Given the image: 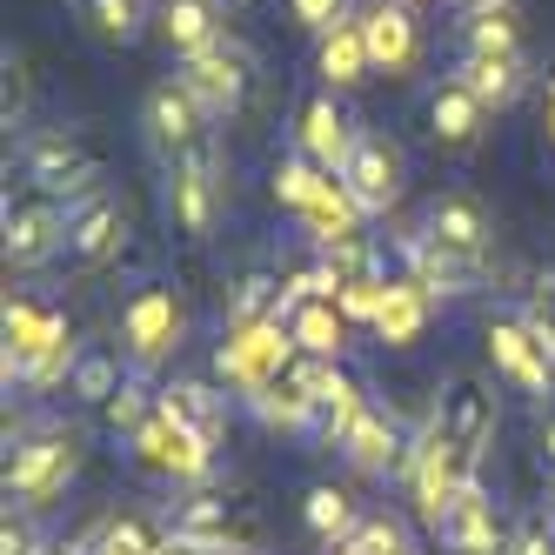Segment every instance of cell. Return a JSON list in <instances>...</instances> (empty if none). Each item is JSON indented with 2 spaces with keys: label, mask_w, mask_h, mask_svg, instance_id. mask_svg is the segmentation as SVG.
Instances as JSON below:
<instances>
[{
  "label": "cell",
  "mask_w": 555,
  "mask_h": 555,
  "mask_svg": "<svg viewBox=\"0 0 555 555\" xmlns=\"http://www.w3.org/2000/svg\"><path fill=\"white\" fill-rule=\"evenodd\" d=\"M162 415H175L188 435H202L208 449L228 442V395H215L208 382H168L162 388Z\"/></svg>",
  "instance_id": "484cf974"
},
{
  "label": "cell",
  "mask_w": 555,
  "mask_h": 555,
  "mask_svg": "<svg viewBox=\"0 0 555 555\" xmlns=\"http://www.w3.org/2000/svg\"><path fill=\"white\" fill-rule=\"evenodd\" d=\"M295 354H301V348H295L288 322H268V328H228V341H221V354H215V369L228 375L234 395H261L274 375L295 362Z\"/></svg>",
  "instance_id": "8992f818"
},
{
  "label": "cell",
  "mask_w": 555,
  "mask_h": 555,
  "mask_svg": "<svg viewBox=\"0 0 555 555\" xmlns=\"http://www.w3.org/2000/svg\"><path fill=\"white\" fill-rule=\"evenodd\" d=\"M475 462H482V455H468V449L442 442V435H422V442H415L409 482H415V502H422V515H428V529L455 508L462 489H475Z\"/></svg>",
  "instance_id": "30bf717a"
},
{
  "label": "cell",
  "mask_w": 555,
  "mask_h": 555,
  "mask_svg": "<svg viewBox=\"0 0 555 555\" xmlns=\"http://www.w3.org/2000/svg\"><path fill=\"white\" fill-rule=\"evenodd\" d=\"M162 555H215V548H194V542H181V535H168V548Z\"/></svg>",
  "instance_id": "f6af8a7d"
},
{
  "label": "cell",
  "mask_w": 555,
  "mask_h": 555,
  "mask_svg": "<svg viewBox=\"0 0 555 555\" xmlns=\"http://www.w3.org/2000/svg\"><path fill=\"white\" fill-rule=\"evenodd\" d=\"M428 128H435V141H442V147H475V141H482V128H489V107L449 74V81L428 88Z\"/></svg>",
  "instance_id": "cb8c5ba5"
},
{
  "label": "cell",
  "mask_w": 555,
  "mask_h": 555,
  "mask_svg": "<svg viewBox=\"0 0 555 555\" xmlns=\"http://www.w3.org/2000/svg\"><path fill=\"white\" fill-rule=\"evenodd\" d=\"M341 548H354V555H409V548H402V529H395L388 515H369V522L354 529Z\"/></svg>",
  "instance_id": "f35d334b"
},
{
  "label": "cell",
  "mask_w": 555,
  "mask_h": 555,
  "mask_svg": "<svg viewBox=\"0 0 555 555\" xmlns=\"http://www.w3.org/2000/svg\"><path fill=\"white\" fill-rule=\"evenodd\" d=\"M74 362H81V341H74L67 314L14 295L8 301V382L61 388V382H74Z\"/></svg>",
  "instance_id": "6da1fadb"
},
{
  "label": "cell",
  "mask_w": 555,
  "mask_h": 555,
  "mask_svg": "<svg viewBox=\"0 0 555 555\" xmlns=\"http://www.w3.org/2000/svg\"><path fill=\"white\" fill-rule=\"evenodd\" d=\"M422 234H435V242L455 248V255H482V261H489V242H495L489 208L468 202V194H435L428 215H422Z\"/></svg>",
  "instance_id": "44dd1931"
},
{
  "label": "cell",
  "mask_w": 555,
  "mask_h": 555,
  "mask_svg": "<svg viewBox=\"0 0 555 555\" xmlns=\"http://www.w3.org/2000/svg\"><path fill=\"white\" fill-rule=\"evenodd\" d=\"M402 261H409V282H422L428 295H475L489 288V261L482 255H455L442 248L435 234H402Z\"/></svg>",
  "instance_id": "9a60e30c"
},
{
  "label": "cell",
  "mask_w": 555,
  "mask_h": 555,
  "mask_svg": "<svg viewBox=\"0 0 555 555\" xmlns=\"http://www.w3.org/2000/svg\"><path fill=\"white\" fill-rule=\"evenodd\" d=\"M288 14L322 41V34H335V27H348L354 21V0H288Z\"/></svg>",
  "instance_id": "74e56055"
},
{
  "label": "cell",
  "mask_w": 555,
  "mask_h": 555,
  "mask_svg": "<svg viewBox=\"0 0 555 555\" xmlns=\"http://www.w3.org/2000/svg\"><path fill=\"white\" fill-rule=\"evenodd\" d=\"M362 74H375V61H369V41H362V14H354L348 27L322 34V81L341 94V88L362 81Z\"/></svg>",
  "instance_id": "f546056e"
},
{
  "label": "cell",
  "mask_w": 555,
  "mask_h": 555,
  "mask_svg": "<svg viewBox=\"0 0 555 555\" xmlns=\"http://www.w3.org/2000/svg\"><path fill=\"white\" fill-rule=\"evenodd\" d=\"M435 535H442L455 555H502V515H495V502L482 495V482L455 495V508L435 522Z\"/></svg>",
  "instance_id": "603a6c76"
},
{
  "label": "cell",
  "mask_w": 555,
  "mask_h": 555,
  "mask_svg": "<svg viewBox=\"0 0 555 555\" xmlns=\"http://www.w3.org/2000/svg\"><path fill=\"white\" fill-rule=\"evenodd\" d=\"M168 215L188 242H208L215 221H221V162H202V168H175L168 175Z\"/></svg>",
  "instance_id": "d6986e66"
},
{
  "label": "cell",
  "mask_w": 555,
  "mask_h": 555,
  "mask_svg": "<svg viewBox=\"0 0 555 555\" xmlns=\"http://www.w3.org/2000/svg\"><path fill=\"white\" fill-rule=\"evenodd\" d=\"M328 181H335V175H328V168H314L308 154H288V162L274 168V202H288L295 215H308L314 202H322V188H328Z\"/></svg>",
  "instance_id": "d6a6232c"
},
{
  "label": "cell",
  "mask_w": 555,
  "mask_h": 555,
  "mask_svg": "<svg viewBox=\"0 0 555 555\" xmlns=\"http://www.w3.org/2000/svg\"><path fill=\"white\" fill-rule=\"evenodd\" d=\"M455 14H475V8H515V0H449Z\"/></svg>",
  "instance_id": "ee69618b"
},
{
  "label": "cell",
  "mask_w": 555,
  "mask_h": 555,
  "mask_svg": "<svg viewBox=\"0 0 555 555\" xmlns=\"http://www.w3.org/2000/svg\"><path fill=\"white\" fill-rule=\"evenodd\" d=\"M101 548H107V555H162L168 535L154 529L147 515H114V522L101 529Z\"/></svg>",
  "instance_id": "d590c367"
},
{
  "label": "cell",
  "mask_w": 555,
  "mask_h": 555,
  "mask_svg": "<svg viewBox=\"0 0 555 555\" xmlns=\"http://www.w3.org/2000/svg\"><path fill=\"white\" fill-rule=\"evenodd\" d=\"M515 555H555V529L548 522H529L522 535H515Z\"/></svg>",
  "instance_id": "7bdbcfd3"
},
{
  "label": "cell",
  "mask_w": 555,
  "mask_h": 555,
  "mask_svg": "<svg viewBox=\"0 0 555 555\" xmlns=\"http://www.w3.org/2000/svg\"><path fill=\"white\" fill-rule=\"evenodd\" d=\"M8 128H21V114H27V67H21V54H8Z\"/></svg>",
  "instance_id": "60d3db41"
},
{
  "label": "cell",
  "mask_w": 555,
  "mask_h": 555,
  "mask_svg": "<svg viewBox=\"0 0 555 555\" xmlns=\"http://www.w3.org/2000/svg\"><path fill=\"white\" fill-rule=\"evenodd\" d=\"M168 535H181V542H194V548H228L234 542V508H228V495H188V502H175V515H168Z\"/></svg>",
  "instance_id": "f1b7e54d"
},
{
  "label": "cell",
  "mask_w": 555,
  "mask_h": 555,
  "mask_svg": "<svg viewBox=\"0 0 555 555\" xmlns=\"http://www.w3.org/2000/svg\"><path fill=\"white\" fill-rule=\"evenodd\" d=\"M542 522H548V529H555V489H548V515H542Z\"/></svg>",
  "instance_id": "c3c4849f"
},
{
  "label": "cell",
  "mask_w": 555,
  "mask_h": 555,
  "mask_svg": "<svg viewBox=\"0 0 555 555\" xmlns=\"http://www.w3.org/2000/svg\"><path fill=\"white\" fill-rule=\"evenodd\" d=\"M181 341V308L168 288H141L128 308H121V348H128V362L134 369H154V362H168Z\"/></svg>",
  "instance_id": "5bb4252c"
},
{
  "label": "cell",
  "mask_w": 555,
  "mask_h": 555,
  "mask_svg": "<svg viewBox=\"0 0 555 555\" xmlns=\"http://www.w3.org/2000/svg\"><path fill=\"white\" fill-rule=\"evenodd\" d=\"M221 8H228V14H234V8H255V0H221Z\"/></svg>",
  "instance_id": "681fc988"
},
{
  "label": "cell",
  "mask_w": 555,
  "mask_h": 555,
  "mask_svg": "<svg viewBox=\"0 0 555 555\" xmlns=\"http://www.w3.org/2000/svg\"><path fill=\"white\" fill-rule=\"evenodd\" d=\"M362 41H369L375 74H409L422 61V27L409 14V0H375L362 14Z\"/></svg>",
  "instance_id": "e0dca14e"
},
{
  "label": "cell",
  "mask_w": 555,
  "mask_h": 555,
  "mask_svg": "<svg viewBox=\"0 0 555 555\" xmlns=\"http://www.w3.org/2000/svg\"><path fill=\"white\" fill-rule=\"evenodd\" d=\"M0 234H8V268H48L54 255H67V208L54 194H27L8 202Z\"/></svg>",
  "instance_id": "8fae6325"
},
{
  "label": "cell",
  "mask_w": 555,
  "mask_h": 555,
  "mask_svg": "<svg viewBox=\"0 0 555 555\" xmlns=\"http://www.w3.org/2000/svg\"><path fill=\"white\" fill-rule=\"evenodd\" d=\"M341 188L354 194L362 215H388L395 202H402V154H395L388 141H375V134H362V147H354L348 168H341Z\"/></svg>",
  "instance_id": "2e32d148"
},
{
  "label": "cell",
  "mask_w": 555,
  "mask_h": 555,
  "mask_svg": "<svg viewBox=\"0 0 555 555\" xmlns=\"http://www.w3.org/2000/svg\"><path fill=\"white\" fill-rule=\"evenodd\" d=\"M295 141H301V154H308L314 168L341 175L348 154L362 147V121H354V107H348L335 88H322V94L301 101V114H295Z\"/></svg>",
  "instance_id": "9c48e42d"
},
{
  "label": "cell",
  "mask_w": 555,
  "mask_h": 555,
  "mask_svg": "<svg viewBox=\"0 0 555 555\" xmlns=\"http://www.w3.org/2000/svg\"><path fill=\"white\" fill-rule=\"evenodd\" d=\"M215 555H248V548H215Z\"/></svg>",
  "instance_id": "f907efd6"
},
{
  "label": "cell",
  "mask_w": 555,
  "mask_h": 555,
  "mask_svg": "<svg viewBox=\"0 0 555 555\" xmlns=\"http://www.w3.org/2000/svg\"><path fill=\"white\" fill-rule=\"evenodd\" d=\"M21 168H27V188L34 194H88V188H101V154L74 134V128H41V134H27V147H21Z\"/></svg>",
  "instance_id": "277c9868"
},
{
  "label": "cell",
  "mask_w": 555,
  "mask_h": 555,
  "mask_svg": "<svg viewBox=\"0 0 555 555\" xmlns=\"http://www.w3.org/2000/svg\"><path fill=\"white\" fill-rule=\"evenodd\" d=\"M154 27L181 61H194L215 41H228V8L221 0H154Z\"/></svg>",
  "instance_id": "ffe728a7"
},
{
  "label": "cell",
  "mask_w": 555,
  "mask_h": 555,
  "mask_svg": "<svg viewBox=\"0 0 555 555\" xmlns=\"http://www.w3.org/2000/svg\"><path fill=\"white\" fill-rule=\"evenodd\" d=\"M548 141H555V81H548Z\"/></svg>",
  "instance_id": "7dc6e473"
},
{
  "label": "cell",
  "mask_w": 555,
  "mask_h": 555,
  "mask_svg": "<svg viewBox=\"0 0 555 555\" xmlns=\"http://www.w3.org/2000/svg\"><path fill=\"white\" fill-rule=\"evenodd\" d=\"M0 555H41V535H34L27 522H8L0 529Z\"/></svg>",
  "instance_id": "b9f144b4"
},
{
  "label": "cell",
  "mask_w": 555,
  "mask_h": 555,
  "mask_svg": "<svg viewBox=\"0 0 555 555\" xmlns=\"http://www.w3.org/2000/svg\"><path fill=\"white\" fill-rule=\"evenodd\" d=\"M522 322H529V328L548 341V354H555V282H542V288L522 301Z\"/></svg>",
  "instance_id": "ab89813d"
},
{
  "label": "cell",
  "mask_w": 555,
  "mask_h": 555,
  "mask_svg": "<svg viewBox=\"0 0 555 555\" xmlns=\"http://www.w3.org/2000/svg\"><path fill=\"white\" fill-rule=\"evenodd\" d=\"M335 555H354V548H335Z\"/></svg>",
  "instance_id": "816d5d0a"
},
{
  "label": "cell",
  "mask_w": 555,
  "mask_h": 555,
  "mask_svg": "<svg viewBox=\"0 0 555 555\" xmlns=\"http://www.w3.org/2000/svg\"><path fill=\"white\" fill-rule=\"evenodd\" d=\"M74 8H81V14H88V27L101 34V41H114V48L141 41V27L154 21L147 0H74Z\"/></svg>",
  "instance_id": "1f68e13d"
},
{
  "label": "cell",
  "mask_w": 555,
  "mask_h": 555,
  "mask_svg": "<svg viewBox=\"0 0 555 555\" xmlns=\"http://www.w3.org/2000/svg\"><path fill=\"white\" fill-rule=\"evenodd\" d=\"M542 455L555 462V415H548V428H542Z\"/></svg>",
  "instance_id": "bcb514c9"
},
{
  "label": "cell",
  "mask_w": 555,
  "mask_h": 555,
  "mask_svg": "<svg viewBox=\"0 0 555 555\" xmlns=\"http://www.w3.org/2000/svg\"><path fill=\"white\" fill-rule=\"evenodd\" d=\"M215 128L221 121L181 88V74H175V81H162V88H147V101H141V134H147L154 162H162L168 175L215 162Z\"/></svg>",
  "instance_id": "7a4b0ae2"
},
{
  "label": "cell",
  "mask_w": 555,
  "mask_h": 555,
  "mask_svg": "<svg viewBox=\"0 0 555 555\" xmlns=\"http://www.w3.org/2000/svg\"><path fill=\"white\" fill-rule=\"evenodd\" d=\"M128 442H134V455L154 475H175V482H208V468H215V449L202 442V435H188L175 415H162V409H154Z\"/></svg>",
  "instance_id": "4fadbf2b"
},
{
  "label": "cell",
  "mask_w": 555,
  "mask_h": 555,
  "mask_svg": "<svg viewBox=\"0 0 555 555\" xmlns=\"http://www.w3.org/2000/svg\"><path fill=\"white\" fill-rule=\"evenodd\" d=\"M295 308V282L282 268H248L228 295V328H268V322H288Z\"/></svg>",
  "instance_id": "7402d4cb"
},
{
  "label": "cell",
  "mask_w": 555,
  "mask_h": 555,
  "mask_svg": "<svg viewBox=\"0 0 555 555\" xmlns=\"http://www.w3.org/2000/svg\"><path fill=\"white\" fill-rule=\"evenodd\" d=\"M455 81L495 114V107H508L515 94L529 88V54H462L455 61Z\"/></svg>",
  "instance_id": "d4e9b609"
},
{
  "label": "cell",
  "mask_w": 555,
  "mask_h": 555,
  "mask_svg": "<svg viewBox=\"0 0 555 555\" xmlns=\"http://www.w3.org/2000/svg\"><path fill=\"white\" fill-rule=\"evenodd\" d=\"M308 529L322 542H348L354 529H362V515H354V502L341 489H308Z\"/></svg>",
  "instance_id": "836d02e7"
},
{
  "label": "cell",
  "mask_w": 555,
  "mask_h": 555,
  "mask_svg": "<svg viewBox=\"0 0 555 555\" xmlns=\"http://www.w3.org/2000/svg\"><path fill=\"white\" fill-rule=\"evenodd\" d=\"M489 362L508 388H522V395H548L555 388V354L548 341L522 322V314H495L489 322Z\"/></svg>",
  "instance_id": "7c38bea8"
},
{
  "label": "cell",
  "mask_w": 555,
  "mask_h": 555,
  "mask_svg": "<svg viewBox=\"0 0 555 555\" xmlns=\"http://www.w3.org/2000/svg\"><path fill=\"white\" fill-rule=\"evenodd\" d=\"M255 54L242 48V41H234V34H228V41H215L208 54H194V61H181V88L194 94V101H202L208 114H215V121H234V114H242L248 101H255Z\"/></svg>",
  "instance_id": "5b68a950"
},
{
  "label": "cell",
  "mask_w": 555,
  "mask_h": 555,
  "mask_svg": "<svg viewBox=\"0 0 555 555\" xmlns=\"http://www.w3.org/2000/svg\"><path fill=\"white\" fill-rule=\"evenodd\" d=\"M94 555H107V548H101V542H94Z\"/></svg>",
  "instance_id": "f5cc1de1"
},
{
  "label": "cell",
  "mask_w": 555,
  "mask_h": 555,
  "mask_svg": "<svg viewBox=\"0 0 555 555\" xmlns=\"http://www.w3.org/2000/svg\"><path fill=\"white\" fill-rule=\"evenodd\" d=\"M121 382H128V375L114 369L107 354H81V362H74V382H67V388L81 395V402H94V409H101V402H107V395L121 388Z\"/></svg>",
  "instance_id": "8d00e7d4"
},
{
  "label": "cell",
  "mask_w": 555,
  "mask_h": 555,
  "mask_svg": "<svg viewBox=\"0 0 555 555\" xmlns=\"http://www.w3.org/2000/svg\"><path fill=\"white\" fill-rule=\"evenodd\" d=\"M462 54H522V14L515 8L462 14Z\"/></svg>",
  "instance_id": "4dcf8cb0"
},
{
  "label": "cell",
  "mask_w": 555,
  "mask_h": 555,
  "mask_svg": "<svg viewBox=\"0 0 555 555\" xmlns=\"http://www.w3.org/2000/svg\"><path fill=\"white\" fill-rule=\"evenodd\" d=\"M74 475H81V435L74 428H34L27 442H14V462H8V489L27 502V508H48Z\"/></svg>",
  "instance_id": "3957f363"
},
{
  "label": "cell",
  "mask_w": 555,
  "mask_h": 555,
  "mask_svg": "<svg viewBox=\"0 0 555 555\" xmlns=\"http://www.w3.org/2000/svg\"><path fill=\"white\" fill-rule=\"evenodd\" d=\"M428 435H442V442L482 455L489 435H495V388L482 375H449L435 388V415H428Z\"/></svg>",
  "instance_id": "ba28073f"
},
{
  "label": "cell",
  "mask_w": 555,
  "mask_h": 555,
  "mask_svg": "<svg viewBox=\"0 0 555 555\" xmlns=\"http://www.w3.org/2000/svg\"><path fill=\"white\" fill-rule=\"evenodd\" d=\"M154 409H162V395H147V382H134V375H128V382H121V388H114L107 402H101V422H107L114 435H134Z\"/></svg>",
  "instance_id": "e575fe53"
},
{
  "label": "cell",
  "mask_w": 555,
  "mask_h": 555,
  "mask_svg": "<svg viewBox=\"0 0 555 555\" xmlns=\"http://www.w3.org/2000/svg\"><path fill=\"white\" fill-rule=\"evenodd\" d=\"M128 248V202L114 188H88L67 202V261L81 268H107Z\"/></svg>",
  "instance_id": "52a82bcc"
},
{
  "label": "cell",
  "mask_w": 555,
  "mask_h": 555,
  "mask_svg": "<svg viewBox=\"0 0 555 555\" xmlns=\"http://www.w3.org/2000/svg\"><path fill=\"white\" fill-rule=\"evenodd\" d=\"M428 301H435V295H428L422 282H388L369 328H375L388 348H409V341H422V328H428Z\"/></svg>",
  "instance_id": "83f0119b"
},
{
  "label": "cell",
  "mask_w": 555,
  "mask_h": 555,
  "mask_svg": "<svg viewBox=\"0 0 555 555\" xmlns=\"http://www.w3.org/2000/svg\"><path fill=\"white\" fill-rule=\"evenodd\" d=\"M288 335H295V348H301V354L341 362V348H348V314H341V301L295 295V308H288Z\"/></svg>",
  "instance_id": "4316f807"
},
{
  "label": "cell",
  "mask_w": 555,
  "mask_h": 555,
  "mask_svg": "<svg viewBox=\"0 0 555 555\" xmlns=\"http://www.w3.org/2000/svg\"><path fill=\"white\" fill-rule=\"evenodd\" d=\"M341 449H348V462L362 468V475H395L402 468L409 475V462H415V449H409V435H402V422H395L388 409H362V422H354L348 435H341Z\"/></svg>",
  "instance_id": "ac0fdd59"
}]
</instances>
